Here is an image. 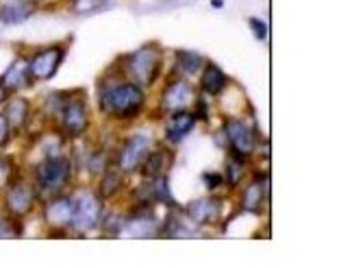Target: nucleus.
<instances>
[{"instance_id": "nucleus-32", "label": "nucleus", "mask_w": 352, "mask_h": 268, "mask_svg": "<svg viewBox=\"0 0 352 268\" xmlns=\"http://www.w3.org/2000/svg\"><path fill=\"white\" fill-rule=\"evenodd\" d=\"M211 5H213L215 9H222V7H224V0H211Z\"/></svg>"}, {"instance_id": "nucleus-25", "label": "nucleus", "mask_w": 352, "mask_h": 268, "mask_svg": "<svg viewBox=\"0 0 352 268\" xmlns=\"http://www.w3.org/2000/svg\"><path fill=\"white\" fill-rule=\"evenodd\" d=\"M107 168H109V164H107V155L104 153H96V155L89 159V172H91L94 177L102 175Z\"/></svg>"}, {"instance_id": "nucleus-17", "label": "nucleus", "mask_w": 352, "mask_h": 268, "mask_svg": "<svg viewBox=\"0 0 352 268\" xmlns=\"http://www.w3.org/2000/svg\"><path fill=\"white\" fill-rule=\"evenodd\" d=\"M170 162H172V153H168L166 149L148 151L146 157L142 159V164H140L142 177L146 181H153L161 175H166V172L170 170Z\"/></svg>"}, {"instance_id": "nucleus-13", "label": "nucleus", "mask_w": 352, "mask_h": 268, "mask_svg": "<svg viewBox=\"0 0 352 268\" xmlns=\"http://www.w3.org/2000/svg\"><path fill=\"white\" fill-rule=\"evenodd\" d=\"M187 216L198 225H213L222 216V198L218 196H207V198H196L187 207Z\"/></svg>"}, {"instance_id": "nucleus-30", "label": "nucleus", "mask_w": 352, "mask_h": 268, "mask_svg": "<svg viewBox=\"0 0 352 268\" xmlns=\"http://www.w3.org/2000/svg\"><path fill=\"white\" fill-rule=\"evenodd\" d=\"M11 218L7 216H0V238H5V236H9V231H11Z\"/></svg>"}, {"instance_id": "nucleus-12", "label": "nucleus", "mask_w": 352, "mask_h": 268, "mask_svg": "<svg viewBox=\"0 0 352 268\" xmlns=\"http://www.w3.org/2000/svg\"><path fill=\"white\" fill-rule=\"evenodd\" d=\"M189 101H192V85H189L185 79H172L164 87V92H161V110L166 114L185 110Z\"/></svg>"}, {"instance_id": "nucleus-6", "label": "nucleus", "mask_w": 352, "mask_h": 268, "mask_svg": "<svg viewBox=\"0 0 352 268\" xmlns=\"http://www.w3.org/2000/svg\"><path fill=\"white\" fill-rule=\"evenodd\" d=\"M57 116H59V127L67 138H80L89 127V114H87V105L83 99H65L57 107Z\"/></svg>"}, {"instance_id": "nucleus-10", "label": "nucleus", "mask_w": 352, "mask_h": 268, "mask_svg": "<svg viewBox=\"0 0 352 268\" xmlns=\"http://www.w3.org/2000/svg\"><path fill=\"white\" fill-rule=\"evenodd\" d=\"M33 83L31 72H29V57H16L0 74V85H3L9 94H18L24 87Z\"/></svg>"}, {"instance_id": "nucleus-27", "label": "nucleus", "mask_w": 352, "mask_h": 268, "mask_svg": "<svg viewBox=\"0 0 352 268\" xmlns=\"http://www.w3.org/2000/svg\"><path fill=\"white\" fill-rule=\"evenodd\" d=\"M248 24H250V31L254 33V37L263 42V39L267 37V24L263 20H259V18H250Z\"/></svg>"}, {"instance_id": "nucleus-20", "label": "nucleus", "mask_w": 352, "mask_h": 268, "mask_svg": "<svg viewBox=\"0 0 352 268\" xmlns=\"http://www.w3.org/2000/svg\"><path fill=\"white\" fill-rule=\"evenodd\" d=\"M176 65H179L181 74L196 76L200 74L202 65H205V57L192 50H176Z\"/></svg>"}, {"instance_id": "nucleus-4", "label": "nucleus", "mask_w": 352, "mask_h": 268, "mask_svg": "<svg viewBox=\"0 0 352 268\" xmlns=\"http://www.w3.org/2000/svg\"><path fill=\"white\" fill-rule=\"evenodd\" d=\"M37 198L39 196H37V190L33 183L24 181V179H11L9 185L5 187V198H3L7 216L11 220L26 218L35 209Z\"/></svg>"}, {"instance_id": "nucleus-31", "label": "nucleus", "mask_w": 352, "mask_h": 268, "mask_svg": "<svg viewBox=\"0 0 352 268\" xmlns=\"http://www.w3.org/2000/svg\"><path fill=\"white\" fill-rule=\"evenodd\" d=\"M9 96H11V94H9V92H7V90H5L3 85H0V107L5 105V101H7Z\"/></svg>"}, {"instance_id": "nucleus-3", "label": "nucleus", "mask_w": 352, "mask_h": 268, "mask_svg": "<svg viewBox=\"0 0 352 268\" xmlns=\"http://www.w3.org/2000/svg\"><path fill=\"white\" fill-rule=\"evenodd\" d=\"M124 65L129 76L138 85H153L161 74V50L157 46H144L129 55Z\"/></svg>"}, {"instance_id": "nucleus-21", "label": "nucleus", "mask_w": 352, "mask_h": 268, "mask_svg": "<svg viewBox=\"0 0 352 268\" xmlns=\"http://www.w3.org/2000/svg\"><path fill=\"white\" fill-rule=\"evenodd\" d=\"M100 185H98V196L100 198H113L122 190V172L118 168H107L100 175Z\"/></svg>"}, {"instance_id": "nucleus-16", "label": "nucleus", "mask_w": 352, "mask_h": 268, "mask_svg": "<svg viewBox=\"0 0 352 268\" xmlns=\"http://www.w3.org/2000/svg\"><path fill=\"white\" fill-rule=\"evenodd\" d=\"M37 11V0H5L0 5V22L3 24H22Z\"/></svg>"}, {"instance_id": "nucleus-8", "label": "nucleus", "mask_w": 352, "mask_h": 268, "mask_svg": "<svg viewBox=\"0 0 352 268\" xmlns=\"http://www.w3.org/2000/svg\"><path fill=\"white\" fill-rule=\"evenodd\" d=\"M151 146H153V142L148 136H142V133L131 136L124 144H122V149L118 153V170L120 172L140 170L142 159L146 157L148 151H151Z\"/></svg>"}, {"instance_id": "nucleus-24", "label": "nucleus", "mask_w": 352, "mask_h": 268, "mask_svg": "<svg viewBox=\"0 0 352 268\" xmlns=\"http://www.w3.org/2000/svg\"><path fill=\"white\" fill-rule=\"evenodd\" d=\"M11 179H13V162H11V157L0 153V192L9 185Z\"/></svg>"}, {"instance_id": "nucleus-7", "label": "nucleus", "mask_w": 352, "mask_h": 268, "mask_svg": "<svg viewBox=\"0 0 352 268\" xmlns=\"http://www.w3.org/2000/svg\"><path fill=\"white\" fill-rule=\"evenodd\" d=\"M65 57V50L61 46H48L39 48L29 57V72L33 81H50L61 68Z\"/></svg>"}, {"instance_id": "nucleus-26", "label": "nucleus", "mask_w": 352, "mask_h": 268, "mask_svg": "<svg viewBox=\"0 0 352 268\" xmlns=\"http://www.w3.org/2000/svg\"><path fill=\"white\" fill-rule=\"evenodd\" d=\"M11 138H13V131H11V127H9V123H7L5 114L0 112V151H3L5 146H9Z\"/></svg>"}, {"instance_id": "nucleus-18", "label": "nucleus", "mask_w": 352, "mask_h": 268, "mask_svg": "<svg viewBox=\"0 0 352 268\" xmlns=\"http://www.w3.org/2000/svg\"><path fill=\"white\" fill-rule=\"evenodd\" d=\"M228 76L224 70L215 63H205L202 65V74H200V90L209 94V96H218V94L226 87Z\"/></svg>"}, {"instance_id": "nucleus-9", "label": "nucleus", "mask_w": 352, "mask_h": 268, "mask_svg": "<svg viewBox=\"0 0 352 268\" xmlns=\"http://www.w3.org/2000/svg\"><path fill=\"white\" fill-rule=\"evenodd\" d=\"M224 136L228 140L233 149V155L237 157H248L254 153V138H252V131L241 123L237 118H231L224 123Z\"/></svg>"}, {"instance_id": "nucleus-5", "label": "nucleus", "mask_w": 352, "mask_h": 268, "mask_svg": "<svg viewBox=\"0 0 352 268\" xmlns=\"http://www.w3.org/2000/svg\"><path fill=\"white\" fill-rule=\"evenodd\" d=\"M102 218L100 196L89 190H80L72 196V223L70 227L76 231L94 229Z\"/></svg>"}, {"instance_id": "nucleus-11", "label": "nucleus", "mask_w": 352, "mask_h": 268, "mask_svg": "<svg viewBox=\"0 0 352 268\" xmlns=\"http://www.w3.org/2000/svg\"><path fill=\"white\" fill-rule=\"evenodd\" d=\"M44 220L52 227V229H65L72 223V198L55 194L46 198L44 205Z\"/></svg>"}, {"instance_id": "nucleus-14", "label": "nucleus", "mask_w": 352, "mask_h": 268, "mask_svg": "<svg viewBox=\"0 0 352 268\" xmlns=\"http://www.w3.org/2000/svg\"><path fill=\"white\" fill-rule=\"evenodd\" d=\"M5 118L11 127L13 133H20L26 129L31 120V103L24 96H18V94H11V96L5 101Z\"/></svg>"}, {"instance_id": "nucleus-23", "label": "nucleus", "mask_w": 352, "mask_h": 268, "mask_svg": "<svg viewBox=\"0 0 352 268\" xmlns=\"http://www.w3.org/2000/svg\"><path fill=\"white\" fill-rule=\"evenodd\" d=\"M239 159H241V157L233 155V157H228V164H226V170H228L226 179H228V183H231L233 187L239 185V181H241V177H243V168H241L243 164H239Z\"/></svg>"}, {"instance_id": "nucleus-15", "label": "nucleus", "mask_w": 352, "mask_h": 268, "mask_svg": "<svg viewBox=\"0 0 352 268\" xmlns=\"http://www.w3.org/2000/svg\"><path fill=\"white\" fill-rule=\"evenodd\" d=\"M198 120L194 118L192 112H187V110H176L170 114L168 118V125H166V140L170 144H179L183 142L189 133H192V129L196 127Z\"/></svg>"}, {"instance_id": "nucleus-29", "label": "nucleus", "mask_w": 352, "mask_h": 268, "mask_svg": "<svg viewBox=\"0 0 352 268\" xmlns=\"http://www.w3.org/2000/svg\"><path fill=\"white\" fill-rule=\"evenodd\" d=\"M209 107H207V101L205 99H198L196 101V114H194V118L196 120H205V123H207V120H209Z\"/></svg>"}, {"instance_id": "nucleus-28", "label": "nucleus", "mask_w": 352, "mask_h": 268, "mask_svg": "<svg viewBox=\"0 0 352 268\" xmlns=\"http://www.w3.org/2000/svg\"><path fill=\"white\" fill-rule=\"evenodd\" d=\"M202 179H205L209 190H218V187L224 183V177L220 175V172H205V175H202Z\"/></svg>"}, {"instance_id": "nucleus-1", "label": "nucleus", "mask_w": 352, "mask_h": 268, "mask_svg": "<svg viewBox=\"0 0 352 268\" xmlns=\"http://www.w3.org/2000/svg\"><path fill=\"white\" fill-rule=\"evenodd\" d=\"M146 105L144 87L135 81L113 83L111 87L102 90L100 94V110L104 116H111L116 120H129L140 116Z\"/></svg>"}, {"instance_id": "nucleus-19", "label": "nucleus", "mask_w": 352, "mask_h": 268, "mask_svg": "<svg viewBox=\"0 0 352 268\" xmlns=\"http://www.w3.org/2000/svg\"><path fill=\"white\" fill-rule=\"evenodd\" d=\"M263 200H265V177L261 181H252L246 187V190H243V194H241V207L246 209V212L256 214V212L261 209Z\"/></svg>"}, {"instance_id": "nucleus-22", "label": "nucleus", "mask_w": 352, "mask_h": 268, "mask_svg": "<svg viewBox=\"0 0 352 268\" xmlns=\"http://www.w3.org/2000/svg\"><path fill=\"white\" fill-rule=\"evenodd\" d=\"M111 0H74L72 7H74V13H80V16H87V13H94L98 9H104L109 5Z\"/></svg>"}, {"instance_id": "nucleus-2", "label": "nucleus", "mask_w": 352, "mask_h": 268, "mask_svg": "<svg viewBox=\"0 0 352 268\" xmlns=\"http://www.w3.org/2000/svg\"><path fill=\"white\" fill-rule=\"evenodd\" d=\"M72 179V162L63 155H46L33 168V185L37 196H55L61 194L63 187ZM44 198V200H46Z\"/></svg>"}]
</instances>
